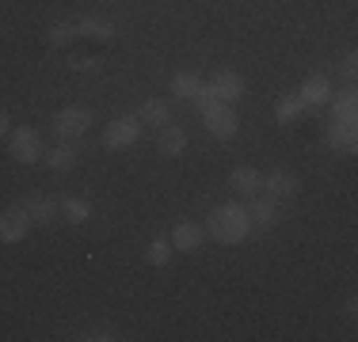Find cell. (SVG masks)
<instances>
[{
  "label": "cell",
  "instance_id": "cell-7",
  "mask_svg": "<svg viewBox=\"0 0 358 342\" xmlns=\"http://www.w3.org/2000/svg\"><path fill=\"white\" fill-rule=\"evenodd\" d=\"M202 122H206V130L221 137V141H229V137H236V114H233V107L229 103H217L214 110H206L202 114Z\"/></svg>",
  "mask_w": 358,
  "mask_h": 342
},
{
  "label": "cell",
  "instance_id": "cell-28",
  "mask_svg": "<svg viewBox=\"0 0 358 342\" xmlns=\"http://www.w3.org/2000/svg\"><path fill=\"white\" fill-rule=\"evenodd\" d=\"M12 130V118H8V110H0V137Z\"/></svg>",
  "mask_w": 358,
  "mask_h": 342
},
{
  "label": "cell",
  "instance_id": "cell-14",
  "mask_svg": "<svg viewBox=\"0 0 358 342\" xmlns=\"http://www.w3.org/2000/svg\"><path fill=\"white\" fill-rule=\"evenodd\" d=\"M263 186H267V198H294L297 194V179L289 175V171H271L267 179H263Z\"/></svg>",
  "mask_w": 358,
  "mask_h": 342
},
{
  "label": "cell",
  "instance_id": "cell-3",
  "mask_svg": "<svg viewBox=\"0 0 358 342\" xmlns=\"http://www.w3.org/2000/svg\"><path fill=\"white\" fill-rule=\"evenodd\" d=\"M23 209H27V221L38 228L54 225V221L62 217V202H57L54 194H31V198H23Z\"/></svg>",
  "mask_w": 358,
  "mask_h": 342
},
{
  "label": "cell",
  "instance_id": "cell-8",
  "mask_svg": "<svg viewBox=\"0 0 358 342\" xmlns=\"http://www.w3.org/2000/svg\"><path fill=\"white\" fill-rule=\"evenodd\" d=\"M210 91L221 103H236L244 96V76L233 73V68H221V73H214V80H210Z\"/></svg>",
  "mask_w": 358,
  "mask_h": 342
},
{
  "label": "cell",
  "instance_id": "cell-15",
  "mask_svg": "<svg viewBox=\"0 0 358 342\" xmlns=\"http://www.w3.org/2000/svg\"><path fill=\"white\" fill-rule=\"evenodd\" d=\"M248 217H252V228H271L278 221V202L275 198H252Z\"/></svg>",
  "mask_w": 358,
  "mask_h": 342
},
{
  "label": "cell",
  "instance_id": "cell-20",
  "mask_svg": "<svg viewBox=\"0 0 358 342\" xmlns=\"http://www.w3.org/2000/svg\"><path fill=\"white\" fill-rule=\"evenodd\" d=\"M199 88H202V80L194 73H176L172 76V91L179 99H194V91H199Z\"/></svg>",
  "mask_w": 358,
  "mask_h": 342
},
{
  "label": "cell",
  "instance_id": "cell-6",
  "mask_svg": "<svg viewBox=\"0 0 358 342\" xmlns=\"http://www.w3.org/2000/svg\"><path fill=\"white\" fill-rule=\"evenodd\" d=\"M27 232H31V221L23 205H12V209L0 213V244H20Z\"/></svg>",
  "mask_w": 358,
  "mask_h": 342
},
{
  "label": "cell",
  "instance_id": "cell-24",
  "mask_svg": "<svg viewBox=\"0 0 358 342\" xmlns=\"http://www.w3.org/2000/svg\"><path fill=\"white\" fill-rule=\"evenodd\" d=\"M217 103H221V99L214 96V91H210V84H202V88L194 91V107H199V114H206V110H214Z\"/></svg>",
  "mask_w": 358,
  "mask_h": 342
},
{
  "label": "cell",
  "instance_id": "cell-26",
  "mask_svg": "<svg viewBox=\"0 0 358 342\" xmlns=\"http://www.w3.org/2000/svg\"><path fill=\"white\" fill-rule=\"evenodd\" d=\"M339 68H343V76H347V80H355V73H358V65H355V54H347V57H343V65H339Z\"/></svg>",
  "mask_w": 358,
  "mask_h": 342
},
{
  "label": "cell",
  "instance_id": "cell-2",
  "mask_svg": "<svg viewBox=\"0 0 358 342\" xmlns=\"http://www.w3.org/2000/svg\"><path fill=\"white\" fill-rule=\"evenodd\" d=\"M92 126V110L80 107V103H73V107H62L54 114V130L65 137V141H73V137H84Z\"/></svg>",
  "mask_w": 358,
  "mask_h": 342
},
{
  "label": "cell",
  "instance_id": "cell-10",
  "mask_svg": "<svg viewBox=\"0 0 358 342\" xmlns=\"http://www.w3.org/2000/svg\"><path fill=\"white\" fill-rule=\"evenodd\" d=\"M229 186H233L241 198H255V194H259V186H263V175L255 168L241 164V168H233V175H229Z\"/></svg>",
  "mask_w": 358,
  "mask_h": 342
},
{
  "label": "cell",
  "instance_id": "cell-13",
  "mask_svg": "<svg viewBox=\"0 0 358 342\" xmlns=\"http://www.w3.org/2000/svg\"><path fill=\"white\" fill-rule=\"evenodd\" d=\"M183 149H187V133L179 126H160V137H157L160 156H183Z\"/></svg>",
  "mask_w": 358,
  "mask_h": 342
},
{
  "label": "cell",
  "instance_id": "cell-12",
  "mask_svg": "<svg viewBox=\"0 0 358 342\" xmlns=\"http://www.w3.org/2000/svg\"><path fill=\"white\" fill-rule=\"evenodd\" d=\"M172 247H179V251L194 255L202 247V228L194 225V221H179V225L172 228Z\"/></svg>",
  "mask_w": 358,
  "mask_h": 342
},
{
  "label": "cell",
  "instance_id": "cell-22",
  "mask_svg": "<svg viewBox=\"0 0 358 342\" xmlns=\"http://www.w3.org/2000/svg\"><path fill=\"white\" fill-rule=\"evenodd\" d=\"M46 164L54 171H69L76 164V149H69V144H57L54 152H46Z\"/></svg>",
  "mask_w": 358,
  "mask_h": 342
},
{
  "label": "cell",
  "instance_id": "cell-17",
  "mask_svg": "<svg viewBox=\"0 0 358 342\" xmlns=\"http://www.w3.org/2000/svg\"><path fill=\"white\" fill-rule=\"evenodd\" d=\"M358 118V96L355 91H347V96H339L331 103V122H355Z\"/></svg>",
  "mask_w": 358,
  "mask_h": 342
},
{
  "label": "cell",
  "instance_id": "cell-4",
  "mask_svg": "<svg viewBox=\"0 0 358 342\" xmlns=\"http://www.w3.org/2000/svg\"><path fill=\"white\" fill-rule=\"evenodd\" d=\"M12 156H15V164H38L42 160V137L38 130H31V126H23V130H15L12 133Z\"/></svg>",
  "mask_w": 358,
  "mask_h": 342
},
{
  "label": "cell",
  "instance_id": "cell-1",
  "mask_svg": "<svg viewBox=\"0 0 358 342\" xmlns=\"http://www.w3.org/2000/svg\"><path fill=\"white\" fill-rule=\"evenodd\" d=\"M206 232L214 236L217 244H225V247L244 244L248 232H252V217H248V209H244V205H236V202L217 205V209L210 213V221H206Z\"/></svg>",
  "mask_w": 358,
  "mask_h": 342
},
{
  "label": "cell",
  "instance_id": "cell-27",
  "mask_svg": "<svg viewBox=\"0 0 358 342\" xmlns=\"http://www.w3.org/2000/svg\"><path fill=\"white\" fill-rule=\"evenodd\" d=\"M73 68H76V73H88V68H96V61H92V57H76Z\"/></svg>",
  "mask_w": 358,
  "mask_h": 342
},
{
  "label": "cell",
  "instance_id": "cell-11",
  "mask_svg": "<svg viewBox=\"0 0 358 342\" xmlns=\"http://www.w3.org/2000/svg\"><path fill=\"white\" fill-rule=\"evenodd\" d=\"M324 141H328L336 152H355V144H358L355 122H328V133H324Z\"/></svg>",
  "mask_w": 358,
  "mask_h": 342
},
{
  "label": "cell",
  "instance_id": "cell-19",
  "mask_svg": "<svg viewBox=\"0 0 358 342\" xmlns=\"http://www.w3.org/2000/svg\"><path fill=\"white\" fill-rule=\"evenodd\" d=\"M76 34H88V38L110 42V34H115V27H110L107 20H80V23H76Z\"/></svg>",
  "mask_w": 358,
  "mask_h": 342
},
{
  "label": "cell",
  "instance_id": "cell-5",
  "mask_svg": "<svg viewBox=\"0 0 358 342\" xmlns=\"http://www.w3.org/2000/svg\"><path fill=\"white\" fill-rule=\"evenodd\" d=\"M138 137H141L138 118H115V122H107V130H103V144L107 149H130Z\"/></svg>",
  "mask_w": 358,
  "mask_h": 342
},
{
  "label": "cell",
  "instance_id": "cell-18",
  "mask_svg": "<svg viewBox=\"0 0 358 342\" xmlns=\"http://www.w3.org/2000/svg\"><path fill=\"white\" fill-rule=\"evenodd\" d=\"M305 110V103L297 99V96H282L275 103V122H282V126H289V122H297V114Z\"/></svg>",
  "mask_w": 358,
  "mask_h": 342
},
{
  "label": "cell",
  "instance_id": "cell-25",
  "mask_svg": "<svg viewBox=\"0 0 358 342\" xmlns=\"http://www.w3.org/2000/svg\"><path fill=\"white\" fill-rule=\"evenodd\" d=\"M73 34H76L73 23H57V27H50V42H54V46H69Z\"/></svg>",
  "mask_w": 358,
  "mask_h": 342
},
{
  "label": "cell",
  "instance_id": "cell-9",
  "mask_svg": "<svg viewBox=\"0 0 358 342\" xmlns=\"http://www.w3.org/2000/svg\"><path fill=\"white\" fill-rule=\"evenodd\" d=\"M297 99L305 103V110H309V107H320V103H328V99H331V80H328L324 73L305 76V84H301V91H297Z\"/></svg>",
  "mask_w": 358,
  "mask_h": 342
},
{
  "label": "cell",
  "instance_id": "cell-16",
  "mask_svg": "<svg viewBox=\"0 0 358 342\" xmlns=\"http://www.w3.org/2000/svg\"><path fill=\"white\" fill-rule=\"evenodd\" d=\"M138 122L168 126V103H164V99H145L141 107H138Z\"/></svg>",
  "mask_w": 358,
  "mask_h": 342
},
{
  "label": "cell",
  "instance_id": "cell-21",
  "mask_svg": "<svg viewBox=\"0 0 358 342\" xmlns=\"http://www.w3.org/2000/svg\"><path fill=\"white\" fill-rule=\"evenodd\" d=\"M88 213H92V205L84 202V198H62V217L65 221L80 225V221H88Z\"/></svg>",
  "mask_w": 358,
  "mask_h": 342
},
{
  "label": "cell",
  "instance_id": "cell-23",
  "mask_svg": "<svg viewBox=\"0 0 358 342\" xmlns=\"http://www.w3.org/2000/svg\"><path fill=\"white\" fill-rule=\"evenodd\" d=\"M168 255H172V239H152V247H149V262H152V267H164Z\"/></svg>",
  "mask_w": 358,
  "mask_h": 342
}]
</instances>
